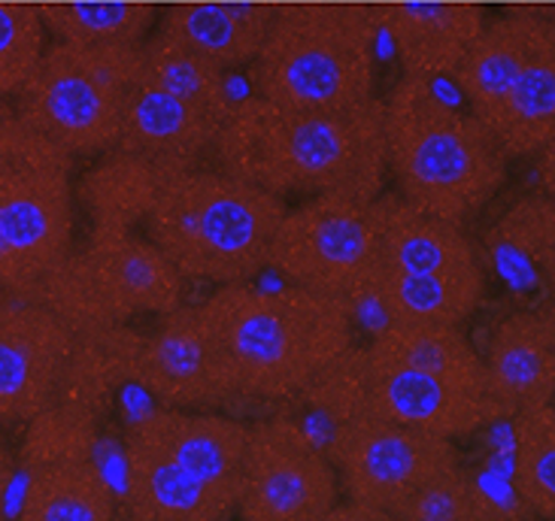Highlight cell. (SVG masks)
<instances>
[{"instance_id": "obj_38", "label": "cell", "mask_w": 555, "mask_h": 521, "mask_svg": "<svg viewBox=\"0 0 555 521\" xmlns=\"http://www.w3.org/2000/svg\"><path fill=\"white\" fill-rule=\"evenodd\" d=\"M0 101H3V94H0Z\"/></svg>"}, {"instance_id": "obj_30", "label": "cell", "mask_w": 555, "mask_h": 521, "mask_svg": "<svg viewBox=\"0 0 555 521\" xmlns=\"http://www.w3.org/2000/svg\"><path fill=\"white\" fill-rule=\"evenodd\" d=\"M513 421V492L538 519H555V406H531Z\"/></svg>"}, {"instance_id": "obj_34", "label": "cell", "mask_w": 555, "mask_h": 521, "mask_svg": "<svg viewBox=\"0 0 555 521\" xmlns=\"http://www.w3.org/2000/svg\"><path fill=\"white\" fill-rule=\"evenodd\" d=\"M46 49L43 18L34 3L0 0V94L13 97Z\"/></svg>"}, {"instance_id": "obj_36", "label": "cell", "mask_w": 555, "mask_h": 521, "mask_svg": "<svg viewBox=\"0 0 555 521\" xmlns=\"http://www.w3.org/2000/svg\"><path fill=\"white\" fill-rule=\"evenodd\" d=\"M15 455L7 446H0V521H3V509H7V497H10V489H13L15 479Z\"/></svg>"}, {"instance_id": "obj_16", "label": "cell", "mask_w": 555, "mask_h": 521, "mask_svg": "<svg viewBox=\"0 0 555 521\" xmlns=\"http://www.w3.org/2000/svg\"><path fill=\"white\" fill-rule=\"evenodd\" d=\"M216 131L219 125L152 82L140 64L121 104L119 140L113 149L131 152L165 170H189L210 155Z\"/></svg>"}, {"instance_id": "obj_15", "label": "cell", "mask_w": 555, "mask_h": 521, "mask_svg": "<svg viewBox=\"0 0 555 521\" xmlns=\"http://www.w3.org/2000/svg\"><path fill=\"white\" fill-rule=\"evenodd\" d=\"M376 28L398 52L406 79H450L486 25L474 0H391L374 6Z\"/></svg>"}, {"instance_id": "obj_35", "label": "cell", "mask_w": 555, "mask_h": 521, "mask_svg": "<svg viewBox=\"0 0 555 521\" xmlns=\"http://www.w3.org/2000/svg\"><path fill=\"white\" fill-rule=\"evenodd\" d=\"M319 521H395L391 512H383V509L364 507V504H356V500H337L334 507L322 516Z\"/></svg>"}, {"instance_id": "obj_33", "label": "cell", "mask_w": 555, "mask_h": 521, "mask_svg": "<svg viewBox=\"0 0 555 521\" xmlns=\"http://www.w3.org/2000/svg\"><path fill=\"white\" fill-rule=\"evenodd\" d=\"M28 425L30 431L25 437L22 455L15 458L28 473L49 464L91 461V448L98 440V418L70 409L64 403H52L40 416L30 418Z\"/></svg>"}, {"instance_id": "obj_23", "label": "cell", "mask_w": 555, "mask_h": 521, "mask_svg": "<svg viewBox=\"0 0 555 521\" xmlns=\"http://www.w3.org/2000/svg\"><path fill=\"white\" fill-rule=\"evenodd\" d=\"M367 300L391 325H465L486 300L482 264L440 273L376 270Z\"/></svg>"}, {"instance_id": "obj_12", "label": "cell", "mask_w": 555, "mask_h": 521, "mask_svg": "<svg viewBox=\"0 0 555 521\" xmlns=\"http://www.w3.org/2000/svg\"><path fill=\"white\" fill-rule=\"evenodd\" d=\"M131 382L173 409L216 413L241 401L204 315L185 303L158 315L152 334L137 337Z\"/></svg>"}, {"instance_id": "obj_28", "label": "cell", "mask_w": 555, "mask_h": 521, "mask_svg": "<svg viewBox=\"0 0 555 521\" xmlns=\"http://www.w3.org/2000/svg\"><path fill=\"white\" fill-rule=\"evenodd\" d=\"M15 521H116L113 489L94 461L30 470Z\"/></svg>"}, {"instance_id": "obj_19", "label": "cell", "mask_w": 555, "mask_h": 521, "mask_svg": "<svg viewBox=\"0 0 555 521\" xmlns=\"http://www.w3.org/2000/svg\"><path fill=\"white\" fill-rule=\"evenodd\" d=\"M131 431L167 452L173 461L192 470L212 489L231 497L241 494L243 452H246L249 425L231 416H219V413L162 406L140 418Z\"/></svg>"}, {"instance_id": "obj_22", "label": "cell", "mask_w": 555, "mask_h": 521, "mask_svg": "<svg viewBox=\"0 0 555 521\" xmlns=\"http://www.w3.org/2000/svg\"><path fill=\"white\" fill-rule=\"evenodd\" d=\"M374 212L383 270L440 273L480 264V252L465 227L413 207L401 194H379Z\"/></svg>"}, {"instance_id": "obj_11", "label": "cell", "mask_w": 555, "mask_h": 521, "mask_svg": "<svg viewBox=\"0 0 555 521\" xmlns=\"http://www.w3.org/2000/svg\"><path fill=\"white\" fill-rule=\"evenodd\" d=\"M346 500L391 512L428 479L459 464L452 440L361 416L334 425L322 448Z\"/></svg>"}, {"instance_id": "obj_29", "label": "cell", "mask_w": 555, "mask_h": 521, "mask_svg": "<svg viewBox=\"0 0 555 521\" xmlns=\"http://www.w3.org/2000/svg\"><path fill=\"white\" fill-rule=\"evenodd\" d=\"M140 64L152 82H158L173 97H180L182 104L195 106L197 113H204L219 128L228 119L231 106L237 104V101H231L228 74L222 67L201 58L185 45L173 43L162 30L152 28L150 37L143 40Z\"/></svg>"}, {"instance_id": "obj_14", "label": "cell", "mask_w": 555, "mask_h": 521, "mask_svg": "<svg viewBox=\"0 0 555 521\" xmlns=\"http://www.w3.org/2000/svg\"><path fill=\"white\" fill-rule=\"evenodd\" d=\"M74 334L34 300L0 298V425H22L55 403Z\"/></svg>"}, {"instance_id": "obj_5", "label": "cell", "mask_w": 555, "mask_h": 521, "mask_svg": "<svg viewBox=\"0 0 555 521\" xmlns=\"http://www.w3.org/2000/svg\"><path fill=\"white\" fill-rule=\"evenodd\" d=\"M374 6L288 0L249 64L258 97L288 109H349L376 97Z\"/></svg>"}, {"instance_id": "obj_20", "label": "cell", "mask_w": 555, "mask_h": 521, "mask_svg": "<svg viewBox=\"0 0 555 521\" xmlns=\"http://www.w3.org/2000/svg\"><path fill=\"white\" fill-rule=\"evenodd\" d=\"M273 13L271 0H177L158 15L155 30L231 74L253 64Z\"/></svg>"}, {"instance_id": "obj_26", "label": "cell", "mask_w": 555, "mask_h": 521, "mask_svg": "<svg viewBox=\"0 0 555 521\" xmlns=\"http://www.w3.org/2000/svg\"><path fill=\"white\" fill-rule=\"evenodd\" d=\"M165 167L137 158L131 152L109 149L104 161L82 179V204L89 207L91 234H125L146 219Z\"/></svg>"}, {"instance_id": "obj_37", "label": "cell", "mask_w": 555, "mask_h": 521, "mask_svg": "<svg viewBox=\"0 0 555 521\" xmlns=\"http://www.w3.org/2000/svg\"><path fill=\"white\" fill-rule=\"evenodd\" d=\"M501 521H534V519H526V516H513V512H504V519Z\"/></svg>"}, {"instance_id": "obj_17", "label": "cell", "mask_w": 555, "mask_h": 521, "mask_svg": "<svg viewBox=\"0 0 555 521\" xmlns=\"http://www.w3.org/2000/svg\"><path fill=\"white\" fill-rule=\"evenodd\" d=\"M121 500L128 521H228L237 509V497L207 485L134 431L125 437Z\"/></svg>"}, {"instance_id": "obj_32", "label": "cell", "mask_w": 555, "mask_h": 521, "mask_svg": "<svg viewBox=\"0 0 555 521\" xmlns=\"http://www.w3.org/2000/svg\"><path fill=\"white\" fill-rule=\"evenodd\" d=\"M395 521H501L504 512L486 497L480 482L462 464L428 479L420 492H413L398 509Z\"/></svg>"}, {"instance_id": "obj_2", "label": "cell", "mask_w": 555, "mask_h": 521, "mask_svg": "<svg viewBox=\"0 0 555 521\" xmlns=\"http://www.w3.org/2000/svg\"><path fill=\"white\" fill-rule=\"evenodd\" d=\"M197 310L241 401H292L352 346L356 307L295 285H219Z\"/></svg>"}, {"instance_id": "obj_13", "label": "cell", "mask_w": 555, "mask_h": 521, "mask_svg": "<svg viewBox=\"0 0 555 521\" xmlns=\"http://www.w3.org/2000/svg\"><path fill=\"white\" fill-rule=\"evenodd\" d=\"M361 416L455 440V437H467L492 425L501 418V413L486 391L462 388L431 373L383 361V357L367 355L364 349Z\"/></svg>"}, {"instance_id": "obj_18", "label": "cell", "mask_w": 555, "mask_h": 521, "mask_svg": "<svg viewBox=\"0 0 555 521\" xmlns=\"http://www.w3.org/2000/svg\"><path fill=\"white\" fill-rule=\"evenodd\" d=\"M486 391L501 418L553 403L555 398V318L534 310L504 315L482 355Z\"/></svg>"}, {"instance_id": "obj_9", "label": "cell", "mask_w": 555, "mask_h": 521, "mask_svg": "<svg viewBox=\"0 0 555 521\" xmlns=\"http://www.w3.org/2000/svg\"><path fill=\"white\" fill-rule=\"evenodd\" d=\"M264 270H273L285 285L352 307L367 300L379 270L374 200L319 194L304 197L298 207H285Z\"/></svg>"}, {"instance_id": "obj_10", "label": "cell", "mask_w": 555, "mask_h": 521, "mask_svg": "<svg viewBox=\"0 0 555 521\" xmlns=\"http://www.w3.org/2000/svg\"><path fill=\"white\" fill-rule=\"evenodd\" d=\"M337 500V473L298 421L249 425L234 509L243 521H319Z\"/></svg>"}, {"instance_id": "obj_6", "label": "cell", "mask_w": 555, "mask_h": 521, "mask_svg": "<svg viewBox=\"0 0 555 521\" xmlns=\"http://www.w3.org/2000/svg\"><path fill=\"white\" fill-rule=\"evenodd\" d=\"M185 279L150 239L134 231L91 234L18 300H34L59 315L74 337L121 328L137 315H167L182 307Z\"/></svg>"}, {"instance_id": "obj_21", "label": "cell", "mask_w": 555, "mask_h": 521, "mask_svg": "<svg viewBox=\"0 0 555 521\" xmlns=\"http://www.w3.org/2000/svg\"><path fill=\"white\" fill-rule=\"evenodd\" d=\"M550 34H555L553 15L531 6L511 10L482 25L462 64L450 76L477 119H486L504 101L516 76L522 74L534 49Z\"/></svg>"}, {"instance_id": "obj_3", "label": "cell", "mask_w": 555, "mask_h": 521, "mask_svg": "<svg viewBox=\"0 0 555 521\" xmlns=\"http://www.w3.org/2000/svg\"><path fill=\"white\" fill-rule=\"evenodd\" d=\"M383 140L401 197L459 227L480 216L507 179L511 158L492 131L425 79L401 76L383 97Z\"/></svg>"}, {"instance_id": "obj_8", "label": "cell", "mask_w": 555, "mask_h": 521, "mask_svg": "<svg viewBox=\"0 0 555 521\" xmlns=\"http://www.w3.org/2000/svg\"><path fill=\"white\" fill-rule=\"evenodd\" d=\"M70 161L15 109H0V237L25 276V295L74 252Z\"/></svg>"}, {"instance_id": "obj_24", "label": "cell", "mask_w": 555, "mask_h": 521, "mask_svg": "<svg viewBox=\"0 0 555 521\" xmlns=\"http://www.w3.org/2000/svg\"><path fill=\"white\" fill-rule=\"evenodd\" d=\"M507 158H528L553 149L555 140V34H550L504 101L482 119Z\"/></svg>"}, {"instance_id": "obj_4", "label": "cell", "mask_w": 555, "mask_h": 521, "mask_svg": "<svg viewBox=\"0 0 555 521\" xmlns=\"http://www.w3.org/2000/svg\"><path fill=\"white\" fill-rule=\"evenodd\" d=\"M288 200L222 170H167L146 212V239L185 283H253Z\"/></svg>"}, {"instance_id": "obj_31", "label": "cell", "mask_w": 555, "mask_h": 521, "mask_svg": "<svg viewBox=\"0 0 555 521\" xmlns=\"http://www.w3.org/2000/svg\"><path fill=\"white\" fill-rule=\"evenodd\" d=\"M492 252H504L538 270V276L553 283L555 273V204L546 194H531L516 200L495 227L489 231Z\"/></svg>"}, {"instance_id": "obj_27", "label": "cell", "mask_w": 555, "mask_h": 521, "mask_svg": "<svg viewBox=\"0 0 555 521\" xmlns=\"http://www.w3.org/2000/svg\"><path fill=\"white\" fill-rule=\"evenodd\" d=\"M37 13L61 43L143 45L162 10L152 0H43Z\"/></svg>"}, {"instance_id": "obj_1", "label": "cell", "mask_w": 555, "mask_h": 521, "mask_svg": "<svg viewBox=\"0 0 555 521\" xmlns=\"http://www.w3.org/2000/svg\"><path fill=\"white\" fill-rule=\"evenodd\" d=\"M216 170L276 197L376 200L386 182L383 97L349 109H288L264 97L231 106L210 146Z\"/></svg>"}, {"instance_id": "obj_25", "label": "cell", "mask_w": 555, "mask_h": 521, "mask_svg": "<svg viewBox=\"0 0 555 521\" xmlns=\"http://www.w3.org/2000/svg\"><path fill=\"white\" fill-rule=\"evenodd\" d=\"M364 349L367 355L383 357V361L431 373L462 388L486 391L482 355L477 352V346L467 340L462 325H391L386 322Z\"/></svg>"}, {"instance_id": "obj_7", "label": "cell", "mask_w": 555, "mask_h": 521, "mask_svg": "<svg viewBox=\"0 0 555 521\" xmlns=\"http://www.w3.org/2000/svg\"><path fill=\"white\" fill-rule=\"evenodd\" d=\"M140 70V45H79L55 40L15 91V116L67 155L116 146L121 104Z\"/></svg>"}]
</instances>
